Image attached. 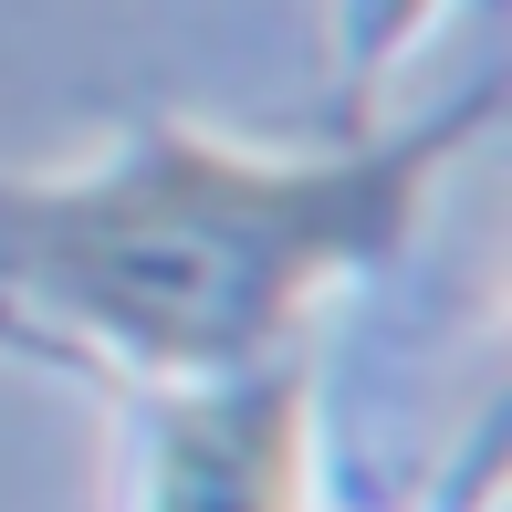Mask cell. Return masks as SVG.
<instances>
[{"instance_id": "obj_1", "label": "cell", "mask_w": 512, "mask_h": 512, "mask_svg": "<svg viewBox=\"0 0 512 512\" xmlns=\"http://www.w3.org/2000/svg\"><path fill=\"white\" fill-rule=\"evenodd\" d=\"M439 147L272 168L220 136H147L95 178L0 189V272L157 377H241L335 272L398 241Z\"/></svg>"}, {"instance_id": "obj_2", "label": "cell", "mask_w": 512, "mask_h": 512, "mask_svg": "<svg viewBox=\"0 0 512 512\" xmlns=\"http://www.w3.org/2000/svg\"><path fill=\"white\" fill-rule=\"evenodd\" d=\"M147 512H304V377H241L189 398L157 439Z\"/></svg>"}]
</instances>
